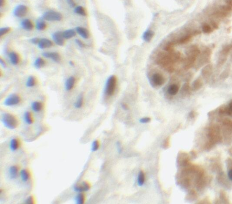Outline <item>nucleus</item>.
<instances>
[{"label":"nucleus","instance_id":"1","mask_svg":"<svg viewBox=\"0 0 232 204\" xmlns=\"http://www.w3.org/2000/svg\"><path fill=\"white\" fill-rule=\"evenodd\" d=\"M1 122L8 129H15L18 127L19 122L15 116L9 113H4L1 117Z\"/></svg>","mask_w":232,"mask_h":204},{"label":"nucleus","instance_id":"2","mask_svg":"<svg viewBox=\"0 0 232 204\" xmlns=\"http://www.w3.org/2000/svg\"><path fill=\"white\" fill-rule=\"evenodd\" d=\"M200 50L197 46H192L189 48L187 52V57L185 62V68H190L193 65L198 56L200 55Z\"/></svg>","mask_w":232,"mask_h":204},{"label":"nucleus","instance_id":"3","mask_svg":"<svg viewBox=\"0 0 232 204\" xmlns=\"http://www.w3.org/2000/svg\"><path fill=\"white\" fill-rule=\"evenodd\" d=\"M117 78L115 76H111L108 78L104 90L105 95L109 96L113 95L117 86Z\"/></svg>","mask_w":232,"mask_h":204},{"label":"nucleus","instance_id":"4","mask_svg":"<svg viewBox=\"0 0 232 204\" xmlns=\"http://www.w3.org/2000/svg\"><path fill=\"white\" fill-rule=\"evenodd\" d=\"M43 18L48 21H60L62 20V16L58 12L49 10L44 14Z\"/></svg>","mask_w":232,"mask_h":204},{"label":"nucleus","instance_id":"5","mask_svg":"<svg viewBox=\"0 0 232 204\" xmlns=\"http://www.w3.org/2000/svg\"><path fill=\"white\" fill-rule=\"evenodd\" d=\"M21 102V98L19 96L15 94H11L6 98L4 101V104L6 106H13L17 105Z\"/></svg>","mask_w":232,"mask_h":204},{"label":"nucleus","instance_id":"6","mask_svg":"<svg viewBox=\"0 0 232 204\" xmlns=\"http://www.w3.org/2000/svg\"><path fill=\"white\" fill-rule=\"evenodd\" d=\"M91 188V185L87 181H83L80 184L75 185L73 190L76 193H85L88 191Z\"/></svg>","mask_w":232,"mask_h":204},{"label":"nucleus","instance_id":"7","mask_svg":"<svg viewBox=\"0 0 232 204\" xmlns=\"http://www.w3.org/2000/svg\"><path fill=\"white\" fill-rule=\"evenodd\" d=\"M151 83L153 87L161 86L165 82V79L159 73H155L151 78Z\"/></svg>","mask_w":232,"mask_h":204},{"label":"nucleus","instance_id":"8","mask_svg":"<svg viewBox=\"0 0 232 204\" xmlns=\"http://www.w3.org/2000/svg\"><path fill=\"white\" fill-rule=\"evenodd\" d=\"M231 49V47L229 46H226L223 49L222 51L221 52V54L220 55L219 57V60H218V65L221 66L225 63V62L226 61L227 57Z\"/></svg>","mask_w":232,"mask_h":204},{"label":"nucleus","instance_id":"9","mask_svg":"<svg viewBox=\"0 0 232 204\" xmlns=\"http://www.w3.org/2000/svg\"><path fill=\"white\" fill-rule=\"evenodd\" d=\"M20 167L18 165H13L10 167L8 173L10 179H16L20 176Z\"/></svg>","mask_w":232,"mask_h":204},{"label":"nucleus","instance_id":"10","mask_svg":"<svg viewBox=\"0 0 232 204\" xmlns=\"http://www.w3.org/2000/svg\"><path fill=\"white\" fill-rule=\"evenodd\" d=\"M28 8L26 6L20 5L17 6L14 10V14L18 17H22L25 16L27 13Z\"/></svg>","mask_w":232,"mask_h":204},{"label":"nucleus","instance_id":"11","mask_svg":"<svg viewBox=\"0 0 232 204\" xmlns=\"http://www.w3.org/2000/svg\"><path fill=\"white\" fill-rule=\"evenodd\" d=\"M211 55V50L209 48H206L204 50L201 57L199 60V62L200 65L202 66L206 64L209 62L210 60V56Z\"/></svg>","mask_w":232,"mask_h":204},{"label":"nucleus","instance_id":"12","mask_svg":"<svg viewBox=\"0 0 232 204\" xmlns=\"http://www.w3.org/2000/svg\"><path fill=\"white\" fill-rule=\"evenodd\" d=\"M21 142L20 139L17 138H13L10 141L9 147L10 151L15 152L18 151V149L21 147Z\"/></svg>","mask_w":232,"mask_h":204},{"label":"nucleus","instance_id":"13","mask_svg":"<svg viewBox=\"0 0 232 204\" xmlns=\"http://www.w3.org/2000/svg\"><path fill=\"white\" fill-rule=\"evenodd\" d=\"M52 38L58 46H63L64 44V37L62 33L60 31H57L52 35Z\"/></svg>","mask_w":232,"mask_h":204},{"label":"nucleus","instance_id":"14","mask_svg":"<svg viewBox=\"0 0 232 204\" xmlns=\"http://www.w3.org/2000/svg\"><path fill=\"white\" fill-rule=\"evenodd\" d=\"M42 56L47 58H50L55 62H59L60 61V56L57 52H45L42 53Z\"/></svg>","mask_w":232,"mask_h":204},{"label":"nucleus","instance_id":"15","mask_svg":"<svg viewBox=\"0 0 232 204\" xmlns=\"http://www.w3.org/2000/svg\"><path fill=\"white\" fill-rule=\"evenodd\" d=\"M213 73V66L211 64H208L205 66L201 71L202 76L205 79L209 78Z\"/></svg>","mask_w":232,"mask_h":204},{"label":"nucleus","instance_id":"16","mask_svg":"<svg viewBox=\"0 0 232 204\" xmlns=\"http://www.w3.org/2000/svg\"><path fill=\"white\" fill-rule=\"evenodd\" d=\"M38 44L39 47L41 49L48 48L53 45L52 42L46 38H42L40 39Z\"/></svg>","mask_w":232,"mask_h":204},{"label":"nucleus","instance_id":"17","mask_svg":"<svg viewBox=\"0 0 232 204\" xmlns=\"http://www.w3.org/2000/svg\"><path fill=\"white\" fill-rule=\"evenodd\" d=\"M20 176L21 180L24 183H27L30 179L31 174L28 169H23L20 171Z\"/></svg>","mask_w":232,"mask_h":204},{"label":"nucleus","instance_id":"18","mask_svg":"<svg viewBox=\"0 0 232 204\" xmlns=\"http://www.w3.org/2000/svg\"><path fill=\"white\" fill-rule=\"evenodd\" d=\"M21 26L22 27V28L28 31L32 30L33 28V25L32 23L30 20L27 19H25L21 22Z\"/></svg>","mask_w":232,"mask_h":204},{"label":"nucleus","instance_id":"19","mask_svg":"<svg viewBox=\"0 0 232 204\" xmlns=\"http://www.w3.org/2000/svg\"><path fill=\"white\" fill-rule=\"evenodd\" d=\"M76 31L82 36V37L84 39H88L89 37V32L86 29L82 27H77L76 28Z\"/></svg>","mask_w":232,"mask_h":204},{"label":"nucleus","instance_id":"20","mask_svg":"<svg viewBox=\"0 0 232 204\" xmlns=\"http://www.w3.org/2000/svg\"><path fill=\"white\" fill-rule=\"evenodd\" d=\"M75 79L74 77L71 76L69 77L67 80L65 84V88L67 91H70L74 87V84H75Z\"/></svg>","mask_w":232,"mask_h":204},{"label":"nucleus","instance_id":"21","mask_svg":"<svg viewBox=\"0 0 232 204\" xmlns=\"http://www.w3.org/2000/svg\"><path fill=\"white\" fill-rule=\"evenodd\" d=\"M43 107V104L40 102H33L31 105V110L35 112H40Z\"/></svg>","mask_w":232,"mask_h":204},{"label":"nucleus","instance_id":"22","mask_svg":"<svg viewBox=\"0 0 232 204\" xmlns=\"http://www.w3.org/2000/svg\"><path fill=\"white\" fill-rule=\"evenodd\" d=\"M86 200V196L84 193H78L75 197V201L77 204H83Z\"/></svg>","mask_w":232,"mask_h":204},{"label":"nucleus","instance_id":"23","mask_svg":"<svg viewBox=\"0 0 232 204\" xmlns=\"http://www.w3.org/2000/svg\"><path fill=\"white\" fill-rule=\"evenodd\" d=\"M154 33L152 30H146L143 33L142 38L143 40L147 42H149L152 40V38L153 37Z\"/></svg>","mask_w":232,"mask_h":204},{"label":"nucleus","instance_id":"24","mask_svg":"<svg viewBox=\"0 0 232 204\" xmlns=\"http://www.w3.org/2000/svg\"><path fill=\"white\" fill-rule=\"evenodd\" d=\"M179 87L176 84H172L168 87L167 89V92L171 96H175L176 95L179 91Z\"/></svg>","mask_w":232,"mask_h":204},{"label":"nucleus","instance_id":"25","mask_svg":"<svg viewBox=\"0 0 232 204\" xmlns=\"http://www.w3.org/2000/svg\"><path fill=\"white\" fill-rule=\"evenodd\" d=\"M63 36L65 39H69L76 35V32L73 29L67 30L62 33Z\"/></svg>","mask_w":232,"mask_h":204},{"label":"nucleus","instance_id":"26","mask_svg":"<svg viewBox=\"0 0 232 204\" xmlns=\"http://www.w3.org/2000/svg\"><path fill=\"white\" fill-rule=\"evenodd\" d=\"M24 120L28 125L32 124L34 122L32 115L29 111H27L24 114Z\"/></svg>","mask_w":232,"mask_h":204},{"label":"nucleus","instance_id":"27","mask_svg":"<svg viewBox=\"0 0 232 204\" xmlns=\"http://www.w3.org/2000/svg\"><path fill=\"white\" fill-rule=\"evenodd\" d=\"M145 182V175L144 172L141 171L138 174L137 178V183L139 186H142L144 185Z\"/></svg>","mask_w":232,"mask_h":204},{"label":"nucleus","instance_id":"28","mask_svg":"<svg viewBox=\"0 0 232 204\" xmlns=\"http://www.w3.org/2000/svg\"><path fill=\"white\" fill-rule=\"evenodd\" d=\"M10 60V62L13 64V65H16L19 62V57L18 55L15 52H12L9 55Z\"/></svg>","mask_w":232,"mask_h":204},{"label":"nucleus","instance_id":"29","mask_svg":"<svg viewBox=\"0 0 232 204\" xmlns=\"http://www.w3.org/2000/svg\"><path fill=\"white\" fill-rule=\"evenodd\" d=\"M203 81L201 79L199 78L194 82L193 84V88L194 90H198L201 88L203 87Z\"/></svg>","mask_w":232,"mask_h":204},{"label":"nucleus","instance_id":"30","mask_svg":"<svg viewBox=\"0 0 232 204\" xmlns=\"http://www.w3.org/2000/svg\"><path fill=\"white\" fill-rule=\"evenodd\" d=\"M45 61L41 58H38L35 60L34 62V66L36 69H40L43 68L45 65Z\"/></svg>","mask_w":232,"mask_h":204},{"label":"nucleus","instance_id":"31","mask_svg":"<svg viewBox=\"0 0 232 204\" xmlns=\"http://www.w3.org/2000/svg\"><path fill=\"white\" fill-rule=\"evenodd\" d=\"M83 98L82 94L79 96L77 101L74 104V107L77 109H80L83 105Z\"/></svg>","mask_w":232,"mask_h":204},{"label":"nucleus","instance_id":"32","mask_svg":"<svg viewBox=\"0 0 232 204\" xmlns=\"http://www.w3.org/2000/svg\"><path fill=\"white\" fill-rule=\"evenodd\" d=\"M46 27V25L45 22L42 20H39L37 21L36 24V28L38 30H45Z\"/></svg>","mask_w":232,"mask_h":204},{"label":"nucleus","instance_id":"33","mask_svg":"<svg viewBox=\"0 0 232 204\" xmlns=\"http://www.w3.org/2000/svg\"><path fill=\"white\" fill-rule=\"evenodd\" d=\"M100 147V142L98 139L93 141L91 145V150L92 152H96L99 150Z\"/></svg>","mask_w":232,"mask_h":204},{"label":"nucleus","instance_id":"34","mask_svg":"<svg viewBox=\"0 0 232 204\" xmlns=\"http://www.w3.org/2000/svg\"><path fill=\"white\" fill-rule=\"evenodd\" d=\"M35 79L33 76H30L28 77L26 83V85L28 88H32L35 85Z\"/></svg>","mask_w":232,"mask_h":204},{"label":"nucleus","instance_id":"35","mask_svg":"<svg viewBox=\"0 0 232 204\" xmlns=\"http://www.w3.org/2000/svg\"><path fill=\"white\" fill-rule=\"evenodd\" d=\"M74 12L80 15L83 16H85L86 15L85 10L81 6H78L75 7Z\"/></svg>","mask_w":232,"mask_h":204},{"label":"nucleus","instance_id":"36","mask_svg":"<svg viewBox=\"0 0 232 204\" xmlns=\"http://www.w3.org/2000/svg\"><path fill=\"white\" fill-rule=\"evenodd\" d=\"M202 29L203 32L205 33H210L213 31L212 28L207 24H203L202 27Z\"/></svg>","mask_w":232,"mask_h":204},{"label":"nucleus","instance_id":"37","mask_svg":"<svg viewBox=\"0 0 232 204\" xmlns=\"http://www.w3.org/2000/svg\"><path fill=\"white\" fill-rule=\"evenodd\" d=\"M10 28L9 27H5L1 28L0 29V36H2L6 34L9 33V31L10 30Z\"/></svg>","mask_w":232,"mask_h":204},{"label":"nucleus","instance_id":"38","mask_svg":"<svg viewBox=\"0 0 232 204\" xmlns=\"http://www.w3.org/2000/svg\"><path fill=\"white\" fill-rule=\"evenodd\" d=\"M220 9L221 10L226 13L227 12H231L232 11V7L229 5H223L221 6Z\"/></svg>","mask_w":232,"mask_h":204},{"label":"nucleus","instance_id":"39","mask_svg":"<svg viewBox=\"0 0 232 204\" xmlns=\"http://www.w3.org/2000/svg\"><path fill=\"white\" fill-rule=\"evenodd\" d=\"M215 14L219 17H226L227 16V13L223 10H218L215 13Z\"/></svg>","mask_w":232,"mask_h":204},{"label":"nucleus","instance_id":"40","mask_svg":"<svg viewBox=\"0 0 232 204\" xmlns=\"http://www.w3.org/2000/svg\"><path fill=\"white\" fill-rule=\"evenodd\" d=\"M151 119L150 118L148 117H146L141 118L139 120V122L141 124H147L150 122H151Z\"/></svg>","mask_w":232,"mask_h":204},{"label":"nucleus","instance_id":"41","mask_svg":"<svg viewBox=\"0 0 232 204\" xmlns=\"http://www.w3.org/2000/svg\"><path fill=\"white\" fill-rule=\"evenodd\" d=\"M182 91L185 94H188L189 91V85L187 84H186L182 88Z\"/></svg>","mask_w":232,"mask_h":204},{"label":"nucleus","instance_id":"42","mask_svg":"<svg viewBox=\"0 0 232 204\" xmlns=\"http://www.w3.org/2000/svg\"><path fill=\"white\" fill-rule=\"evenodd\" d=\"M34 198L32 196H29L26 200L25 203L27 204H33L34 203Z\"/></svg>","mask_w":232,"mask_h":204},{"label":"nucleus","instance_id":"43","mask_svg":"<svg viewBox=\"0 0 232 204\" xmlns=\"http://www.w3.org/2000/svg\"><path fill=\"white\" fill-rule=\"evenodd\" d=\"M225 111L226 112H228V113H231V112H232V101L230 102V103L228 105V107L226 109V110H225L222 112H224V111Z\"/></svg>","mask_w":232,"mask_h":204},{"label":"nucleus","instance_id":"44","mask_svg":"<svg viewBox=\"0 0 232 204\" xmlns=\"http://www.w3.org/2000/svg\"><path fill=\"white\" fill-rule=\"evenodd\" d=\"M75 42H76V43H77V45H78L79 47H84V46H85L84 43H83V42H82V41H81L80 40H79V39H76V40H75Z\"/></svg>","mask_w":232,"mask_h":204},{"label":"nucleus","instance_id":"45","mask_svg":"<svg viewBox=\"0 0 232 204\" xmlns=\"http://www.w3.org/2000/svg\"><path fill=\"white\" fill-rule=\"evenodd\" d=\"M67 3H68V5L71 7H75V2H74V0H67Z\"/></svg>","mask_w":232,"mask_h":204},{"label":"nucleus","instance_id":"46","mask_svg":"<svg viewBox=\"0 0 232 204\" xmlns=\"http://www.w3.org/2000/svg\"><path fill=\"white\" fill-rule=\"evenodd\" d=\"M39 41H40V39H39V38H36V37L32 38V39H31V40H30V42H31L32 44H38Z\"/></svg>","mask_w":232,"mask_h":204},{"label":"nucleus","instance_id":"47","mask_svg":"<svg viewBox=\"0 0 232 204\" xmlns=\"http://www.w3.org/2000/svg\"><path fill=\"white\" fill-rule=\"evenodd\" d=\"M0 64L3 68H5L7 67L6 63L2 59H0Z\"/></svg>","mask_w":232,"mask_h":204},{"label":"nucleus","instance_id":"48","mask_svg":"<svg viewBox=\"0 0 232 204\" xmlns=\"http://www.w3.org/2000/svg\"><path fill=\"white\" fill-rule=\"evenodd\" d=\"M211 24L214 28L215 29H217L218 28V27H218V25L216 22H212Z\"/></svg>","mask_w":232,"mask_h":204},{"label":"nucleus","instance_id":"49","mask_svg":"<svg viewBox=\"0 0 232 204\" xmlns=\"http://www.w3.org/2000/svg\"><path fill=\"white\" fill-rule=\"evenodd\" d=\"M228 177L230 180H232V169L230 170L228 172Z\"/></svg>","mask_w":232,"mask_h":204},{"label":"nucleus","instance_id":"50","mask_svg":"<svg viewBox=\"0 0 232 204\" xmlns=\"http://www.w3.org/2000/svg\"><path fill=\"white\" fill-rule=\"evenodd\" d=\"M122 109L124 110H127L128 109V106L126 104L122 103Z\"/></svg>","mask_w":232,"mask_h":204},{"label":"nucleus","instance_id":"51","mask_svg":"<svg viewBox=\"0 0 232 204\" xmlns=\"http://www.w3.org/2000/svg\"><path fill=\"white\" fill-rule=\"evenodd\" d=\"M226 2L228 5H229V6L232 7V0H226Z\"/></svg>","mask_w":232,"mask_h":204},{"label":"nucleus","instance_id":"52","mask_svg":"<svg viewBox=\"0 0 232 204\" xmlns=\"http://www.w3.org/2000/svg\"><path fill=\"white\" fill-rule=\"evenodd\" d=\"M3 3H4L3 0H0V7H1L3 6Z\"/></svg>","mask_w":232,"mask_h":204},{"label":"nucleus","instance_id":"53","mask_svg":"<svg viewBox=\"0 0 232 204\" xmlns=\"http://www.w3.org/2000/svg\"><path fill=\"white\" fill-rule=\"evenodd\" d=\"M69 64H70L71 66H74V62H72V61H70V62H69Z\"/></svg>","mask_w":232,"mask_h":204}]
</instances>
